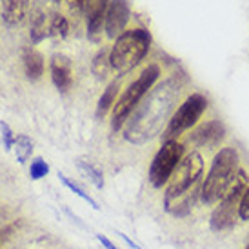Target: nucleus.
Returning a JSON list of instances; mask_svg holds the SVG:
<instances>
[{"label":"nucleus","instance_id":"obj_1","mask_svg":"<svg viewBox=\"0 0 249 249\" xmlns=\"http://www.w3.org/2000/svg\"><path fill=\"white\" fill-rule=\"evenodd\" d=\"M180 91L182 78L178 75L169 76L159 86H153V89L142 98V102L127 118L124 139L129 144L142 145L162 135L171 115L175 113Z\"/></svg>","mask_w":249,"mask_h":249},{"label":"nucleus","instance_id":"obj_2","mask_svg":"<svg viewBox=\"0 0 249 249\" xmlns=\"http://www.w3.org/2000/svg\"><path fill=\"white\" fill-rule=\"evenodd\" d=\"M204 157L198 151L186 153L175 169L164 191V209L175 218H186L191 214L196 202H200V189L204 180Z\"/></svg>","mask_w":249,"mask_h":249},{"label":"nucleus","instance_id":"obj_3","mask_svg":"<svg viewBox=\"0 0 249 249\" xmlns=\"http://www.w3.org/2000/svg\"><path fill=\"white\" fill-rule=\"evenodd\" d=\"M240 169V157L235 147H220L211 160L208 173L202 180L200 202L204 206H214L228 191Z\"/></svg>","mask_w":249,"mask_h":249},{"label":"nucleus","instance_id":"obj_4","mask_svg":"<svg viewBox=\"0 0 249 249\" xmlns=\"http://www.w3.org/2000/svg\"><path fill=\"white\" fill-rule=\"evenodd\" d=\"M149 49H151V33L147 29H127L115 38V44L109 49L111 68L118 75H125L144 60Z\"/></svg>","mask_w":249,"mask_h":249},{"label":"nucleus","instance_id":"obj_5","mask_svg":"<svg viewBox=\"0 0 249 249\" xmlns=\"http://www.w3.org/2000/svg\"><path fill=\"white\" fill-rule=\"evenodd\" d=\"M159 76H160V66L159 64H149V66L144 68L142 73L125 88L124 93H122L120 98L117 100L113 111H111V129H113V131L122 129V125L127 122V118L131 117V113L137 109V106L142 102V98L153 89V86L159 80Z\"/></svg>","mask_w":249,"mask_h":249},{"label":"nucleus","instance_id":"obj_6","mask_svg":"<svg viewBox=\"0 0 249 249\" xmlns=\"http://www.w3.org/2000/svg\"><path fill=\"white\" fill-rule=\"evenodd\" d=\"M249 184V177L246 169H238L235 180L231 182L228 191L224 193L220 200L213 206L211 216H209V226L213 231L222 233V231H229L236 226L238 220V206H240V198H242L244 189Z\"/></svg>","mask_w":249,"mask_h":249},{"label":"nucleus","instance_id":"obj_7","mask_svg":"<svg viewBox=\"0 0 249 249\" xmlns=\"http://www.w3.org/2000/svg\"><path fill=\"white\" fill-rule=\"evenodd\" d=\"M208 106H209V100L206 95H202V93H191L178 106V109H175V113L171 115L166 129L162 131V142L178 140V137H182L186 131L196 127L198 120H200L202 115L208 109Z\"/></svg>","mask_w":249,"mask_h":249},{"label":"nucleus","instance_id":"obj_8","mask_svg":"<svg viewBox=\"0 0 249 249\" xmlns=\"http://www.w3.org/2000/svg\"><path fill=\"white\" fill-rule=\"evenodd\" d=\"M184 155H186V147L180 140H167L162 144V147L153 157L149 173H147V178L155 189L167 186V182L175 173V169L178 167L180 160L184 159Z\"/></svg>","mask_w":249,"mask_h":249},{"label":"nucleus","instance_id":"obj_9","mask_svg":"<svg viewBox=\"0 0 249 249\" xmlns=\"http://www.w3.org/2000/svg\"><path fill=\"white\" fill-rule=\"evenodd\" d=\"M131 18V2L129 0H111L104 18V31L107 38H117L125 31Z\"/></svg>","mask_w":249,"mask_h":249},{"label":"nucleus","instance_id":"obj_10","mask_svg":"<svg viewBox=\"0 0 249 249\" xmlns=\"http://www.w3.org/2000/svg\"><path fill=\"white\" fill-rule=\"evenodd\" d=\"M224 139H226V125L216 118L202 122L200 125L193 127V131L189 135V142L195 147H216L222 144Z\"/></svg>","mask_w":249,"mask_h":249},{"label":"nucleus","instance_id":"obj_11","mask_svg":"<svg viewBox=\"0 0 249 249\" xmlns=\"http://www.w3.org/2000/svg\"><path fill=\"white\" fill-rule=\"evenodd\" d=\"M111 0H86L84 2V17H86V28L89 40L98 42L100 35L104 33V18L106 11Z\"/></svg>","mask_w":249,"mask_h":249},{"label":"nucleus","instance_id":"obj_12","mask_svg":"<svg viewBox=\"0 0 249 249\" xmlns=\"http://www.w3.org/2000/svg\"><path fill=\"white\" fill-rule=\"evenodd\" d=\"M55 11L49 9L48 4H44L42 0H36V6L31 13V26H29V36L33 44L42 42L46 36H49V26Z\"/></svg>","mask_w":249,"mask_h":249},{"label":"nucleus","instance_id":"obj_13","mask_svg":"<svg viewBox=\"0 0 249 249\" xmlns=\"http://www.w3.org/2000/svg\"><path fill=\"white\" fill-rule=\"evenodd\" d=\"M49 71H51V80L56 89L68 93L73 86V66L70 58L66 55H55L51 58Z\"/></svg>","mask_w":249,"mask_h":249},{"label":"nucleus","instance_id":"obj_14","mask_svg":"<svg viewBox=\"0 0 249 249\" xmlns=\"http://www.w3.org/2000/svg\"><path fill=\"white\" fill-rule=\"evenodd\" d=\"M22 62H24V71L31 82L40 80L44 75V56L38 53L35 48L22 49Z\"/></svg>","mask_w":249,"mask_h":249},{"label":"nucleus","instance_id":"obj_15","mask_svg":"<svg viewBox=\"0 0 249 249\" xmlns=\"http://www.w3.org/2000/svg\"><path fill=\"white\" fill-rule=\"evenodd\" d=\"M29 0H2V18L7 26L20 24L26 17Z\"/></svg>","mask_w":249,"mask_h":249},{"label":"nucleus","instance_id":"obj_16","mask_svg":"<svg viewBox=\"0 0 249 249\" xmlns=\"http://www.w3.org/2000/svg\"><path fill=\"white\" fill-rule=\"evenodd\" d=\"M118 89H120V76L113 78V80L107 84V88L104 89L102 97H100V100H98V104H97V117L98 118L106 117V115L115 107V104H117Z\"/></svg>","mask_w":249,"mask_h":249},{"label":"nucleus","instance_id":"obj_17","mask_svg":"<svg viewBox=\"0 0 249 249\" xmlns=\"http://www.w3.org/2000/svg\"><path fill=\"white\" fill-rule=\"evenodd\" d=\"M111 68V60H109V49L107 48H100L97 51V55L93 56V62H91V71L93 75L97 76L98 80H106L109 76Z\"/></svg>","mask_w":249,"mask_h":249},{"label":"nucleus","instance_id":"obj_18","mask_svg":"<svg viewBox=\"0 0 249 249\" xmlns=\"http://www.w3.org/2000/svg\"><path fill=\"white\" fill-rule=\"evenodd\" d=\"M15 155L17 160L20 164H26L31 159V153H33V140L29 139L28 135H17L15 137Z\"/></svg>","mask_w":249,"mask_h":249},{"label":"nucleus","instance_id":"obj_19","mask_svg":"<svg viewBox=\"0 0 249 249\" xmlns=\"http://www.w3.org/2000/svg\"><path fill=\"white\" fill-rule=\"evenodd\" d=\"M70 33V20L64 17V15L56 13L53 15V18H51V26H49V36H53V38H66Z\"/></svg>","mask_w":249,"mask_h":249},{"label":"nucleus","instance_id":"obj_20","mask_svg":"<svg viewBox=\"0 0 249 249\" xmlns=\"http://www.w3.org/2000/svg\"><path fill=\"white\" fill-rule=\"evenodd\" d=\"M76 166H78V169H80L86 177H89V180L98 187V189L104 187V175H102V171H100L97 166H93L91 162H86V160H76Z\"/></svg>","mask_w":249,"mask_h":249},{"label":"nucleus","instance_id":"obj_21","mask_svg":"<svg viewBox=\"0 0 249 249\" xmlns=\"http://www.w3.org/2000/svg\"><path fill=\"white\" fill-rule=\"evenodd\" d=\"M58 180H60V182H62L64 186L68 187L70 191H73V193H75L76 196H80L82 200L88 202V204H89V206H91V208H93V209H98V208H100V206H98V204H97V200H95V198H93L91 195L86 193V191H84L82 187H80V186H78V184H76L75 180L68 178V177H66V175H62V173H58Z\"/></svg>","mask_w":249,"mask_h":249},{"label":"nucleus","instance_id":"obj_22","mask_svg":"<svg viewBox=\"0 0 249 249\" xmlns=\"http://www.w3.org/2000/svg\"><path fill=\"white\" fill-rule=\"evenodd\" d=\"M48 173H49V166L42 157H36V159L31 160V166H29V177H31V178L40 180Z\"/></svg>","mask_w":249,"mask_h":249},{"label":"nucleus","instance_id":"obj_23","mask_svg":"<svg viewBox=\"0 0 249 249\" xmlns=\"http://www.w3.org/2000/svg\"><path fill=\"white\" fill-rule=\"evenodd\" d=\"M53 4H64V6H68V11H70L71 15H75V17H78V15H84V2L86 0H51Z\"/></svg>","mask_w":249,"mask_h":249},{"label":"nucleus","instance_id":"obj_24","mask_svg":"<svg viewBox=\"0 0 249 249\" xmlns=\"http://www.w3.org/2000/svg\"><path fill=\"white\" fill-rule=\"evenodd\" d=\"M0 133H2V144L6 147V151H11L15 145V135L11 131V127L6 122H0Z\"/></svg>","mask_w":249,"mask_h":249},{"label":"nucleus","instance_id":"obj_25","mask_svg":"<svg viewBox=\"0 0 249 249\" xmlns=\"http://www.w3.org/2000/svg\"><path fill=\"white\" fill-rule=\"evenodd\" d=\"M238 220L249 222V184L244 189L242 198H240V206H238Z\"/></svg>","mask_w":249,"mask_h":249},{"label":"nucleus","instance_id":"obj_26","mask_svg":"<svg viewBox=\"0 0 249 249\" xmlns=\"http://www.w3.org/2000/svg\"><path fill=\"white\" fill-rule=\"evenodd\" d=\"M97 240H98L100 244H102V246H104L106 249H118L117 246H115V244L111 242V240H109V238H107L106 235H97Z\"/></svg>","mask_w":249,"mask_h":249},{"label":"nucleus","instance_id":"obj_27","mask_svg":"<svg viewBox=\"0 0 249 249\" xmlns=\"http://www.w3.org/2000/svg\"><path fill=\"white\" fill-rule=\"evenodd\" d=\"M118 236H120V238H124V242L127 244V246H129L131 249H139V246L133 242V240H129V238H127V236H125L124 233H118Z\"/></svg>","mask_w":249,"mask_h":249},{"label":"nucleus","instance_id":"obj_28","mask_svg":"<svg viewBox=\"0 0 249 249\" xmlns=\"http://www.w3.org/2000/svg\"><path fill=\"white\" fill-rule=\"evenodd\" d=\"M244 249H249V242H248V246H246V248H244Z\"/></svg>","mask_w":249,"mask_h":249}]
</instances>
